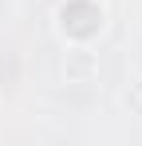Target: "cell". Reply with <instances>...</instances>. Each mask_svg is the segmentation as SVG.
Masks as SVG:
<instances>
[{
  "label": "cell",
  "mask_w": 142,
  "mask_h": 146,
  "mask_svg": "<svg viewBox=\"0 0 142 146\" xmlns=\"http://www.w3.org/2000/svg\"><path fill=\"white\" fill-rule=\"evenodd\" d=\"M111 28V12L103 0H59L51 12V32L63 48H99Z\"/></svg>",
  "instance_id": "cell-1"
},
{
  "label": "cell",
  "mask_w": 142,
  "mask_h": 146,
  "mask_svg": "<svg viewBox=\"0 0 142 146\" xmlns=\"http://www.w3.org/2000/svg\"><path fill=\"white\" fill-rule=\"evenodd\" d=\"M118 103H122L130 115H138V119H142V71L126 75V83H122V91H118Z\"/></svg>",
  "instance_id": "cell-2"
}]
</instances>
